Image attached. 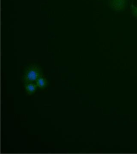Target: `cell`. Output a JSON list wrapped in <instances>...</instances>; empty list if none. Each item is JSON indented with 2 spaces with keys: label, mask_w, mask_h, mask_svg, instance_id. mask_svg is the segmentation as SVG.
I'll return each instance as SVG.
<instances>
[{
  "label": "cell",
  "mask_w": 137,
  "mask_h": 154,
  "mask_svg": "<svg viewBox=\"0 0 137 154\" xmlns=\"http://www.w3.org/2000/svg\"><path fill=\"white\" fill-rule=\"evenodd\" d=\"M43 75L42 68L36 64H32L26 70L24 75V80L26 83L36 81Z\"/></svg>",
  "instance_id": "6da1fadb"
},
{
  "label": "cell",
  "mask_w": 137,
  "mask_h": 154,
  "mask_svg": "<svg viewBox=\"0 0 137 154\" xmlns=\"http://www.w3.org/2000/svg\"><path fill=\"white\" fill-rule=\"evenodd\" d=\"M127 0H109L108 6L115 11L121 12L125 10Z\"/></svg>",
  "instance_id": "7a4b0ae2"
},
{
  "label": "cell",
  "mask_w": 137,
  "mask_h": 154,
  "mask_svg": "<svg viewBox=\"0 0 137 154\" xmlns=\"http://www.w3.org/2000/svg\"><path fill=\"white\" fill-rule=\"evenodd\" d=\"M37 85L33 82H29L25 85V88L28 95H31L34 94L37 91Z\"/></svg>",
  "instance_id": "3957f363"
},
{
  "label": "cell",
  "mask_w": 137,
  "mask_h": 154,
  "mask_svg": "<svg viewBox=\"0 0 137 154\" xmlns=\"http://www.w3.org/2000/svg\"><path fill=\"white\" fill-rule=\"evenodd\" d=\"M36 84L39 88H43L47 86L48 82L46 77L43 75L37 79Z\"/></svg>",
  "instance_id": "277c9868"
},
{
  "label": "cell",
  "mask_w": 137,
  "mask_h": 154,
  "mask_svg": "<svg viewBox=\"0 0 137 154\" xmlns=\"http://www.w3.org/2000/svg\"><path fill=\"white\" fill-rule=\"evenodd\" d=\"M130 8L132 15L133 17L137 19V6H135L133 2H132L131 4Z\"/></svg>",
  "instance_id": "5b68a950"
}]
</instances>
